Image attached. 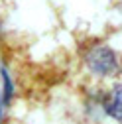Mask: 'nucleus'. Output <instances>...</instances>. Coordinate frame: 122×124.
Wrapping results in <instances>:
<instances>
[{
	"label": "nucleus",
	"mask_w": 122,
	"mask_h": 124,
	"mask_svg": "<svg viewBox=\"0 0 122 124\" xmlns=\"http://www.w3.org/2000/svg\"><path fill=\"white\" fill-rule=\"evenodd\" d=\"M87 63L97 75H110L118 63H116V55L108 47H95L87 55Z\"/></svg>",
	"instance_id": "1"
},
{
	"label": "nucleus",
	"mask_w": 122,
	"mask_h": 124,
	"mask_svg": "<svg viewBox=\"0 0 122 124\" xmlns=\"http://www.w3.org/2000/svg\"><path fill=\"white\" fill-rule=\"evenodd\" d=\"M104 110L114 120L122 122V85L114 87L108 93V97H106V101H104Z\"/></svg>",
	"instance_id": "2"
},
{
	"label": "nucleus",
	"mask_w": 122,
	"mask_h": 124,
	"mask_svg": "<svg viewBox=\"0 0 122 124\" xmlns=\"http://www.w3.org/2000/svg\"><path fill=\"white\" fill-rule=\"evenodd\" d=\"M4 101H2V95H0V124H2V118H4Z\"/></svg>",
	"instance_id": "3"
}]
</instances>
